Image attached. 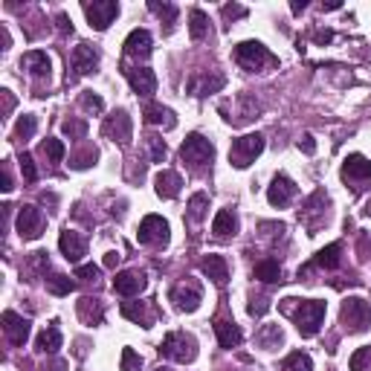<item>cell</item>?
Listing matches in <instances>:
<instances>
[{
    "mask_svg": "<svg viewBox=\"0 0 371 371\" xmlns=\"http://www.w3.org/2000/svg\"><path fill=\"white\" fill-rule=\"evenodd\" d=\"M281 311L287 316H293L296 331H299L302 337H316L319 328H322V322H325V302H319V299H307V302L284 299Z\"/></svg>",
    "mask_w": 371,
    "mask_h": 371,
    "instance_id": "1",
    "label": "cell"
},
{
    "mask_svg": "<svg viewBox=\"0 0 371 371\" xmlns=\"http://www.w3.org/2000/svg\"><path fill=\"white\" fill-rule=\"evenodd\" d=\"M235 61L250 73H261V70H270V67H279V58L270 53L261 41H241L238 47H235Z\"/></svg>",
    "mask_w": 371,
    "mask_h": 371,
    "instance_id": "2",
    "label": "cell"
},
{
    "mask_svg": "<svg viewBox=\"0 0 371 371\" xmlns=\"http://www.w3.org/2000/svg\"><path fill=\"white\" fill-rule=\"evenodd\" d=\"M159 354L171 363H192L197 357V342L192 333H183V331H171L168 337L159 342Z\"/></svg>",
    "mask_w": 371,
    "mask_h": 371,
    "instance_id": "3",
    "label": "cell"
},
{
    "mask_svg": "<svg viewBox=\"0 0 371 371\" xmlns=\"http://www.w3.org/2000/svg\"><path fill=\"white\" fill-rule=\"evenodd\" d=\"M180 157H183V163H189L192 168L212 166V159H215V145L209 142L203 133H189V137H186V142L180 145Z\"/></svg>",
    "mask_w": 371,
    "mask_h": 371,
    "instance_id": "4",
    "label": "cell"
},
{
    "mask_svg": "<svg viewBox=\"0 0 371 371\" xmlns=\"http://www.w3.org/2000/svg\"><path fill=\"white\" fill-rule=\"evenodd\" d=\"M261 151H264V137L261 133H244V137H238L229 148V163L235 168H246Z\"/></svg>",
    "mask_w": 371,
    "mask_h": 371,
    "instance_id": "5",
    "label": "cell"
},
{
    "mask_svg": "<svg viewBox=\"0 0 371 371\" xmlns=\"http://www.w3.org/2000/svg\"><path fill=\"white\" fill-rule=\"evenodd\" d=\"M340 319L342 325L354 331V333H363L368 325H371V305L366 299H345L342 302V311H340Z\"/></svg>",
    "mask_w": 371,
    "mask_h": 371,
    "instance_id": "6",
    "label": "cell"
},
{
    "mask_svg": "<svg viewBox=\"0 0 371 371\" xmlns=\"http://www.w3.org/2000/svg\"><path fill=\"white\" fill-rule=\"evenodd\" d=\"M81 9L88 15L90 27L99 32H105L119 15V3H114V0H93V3H81Z\"/></svg>",
    "mask_w": 371,
    "mask_h": 371,
    "instance_id": "7",
    "label": "cell"
},
{
    "mask_svg": "<svg viewBox=\"0 0 371 371\" xmlns=\"http://www.w3.org/2000/svg\"><path fill=\"white\" fill-rule=\"evenodd\" d=\"M137 238H140V244H145V246L168 244V238H171L168 220H166V218H159V215H145V218H142V224H140Z\"/></svg>",
    "mask_w": 371,
    "mask_h": 371,
    "instance_id": "8",
    "label": "cell"
},
{
    "mask_svg": "<svg viewBox=\"0 0 371 371\" xmlns=\"http://www.w3.org/2000/svg\"><path fill=\"white\" fill-rule=\"evenodd\" d=\"M41 232H44V215H41V209L21 206V212H18V235H21L23 241H35V238H41Z\"/></svg>",
    "mask_w": 371,
    "mask_h": 371,
    "instance_id": "9",
    "label": "cell"
},
{
    "mask_svg": "<svg viewBox=\"0 0 371 371\" xmlns=\"http://www.w3.org/2000/svg\"><path fill=\"white\" fill-rule=\"evenodd\" d=\"M171 302H175L177 311L192 314V311H197V307H201L203 293H201V287H197V284L183 281V284H177V287L171 290Z\"/></svg>",
    "mask_w": 371,
    "mask_h": 371,
    "instance_id": "10",
    "label": "cell"
},
{
    "mask_svg": "<svg viewBox=\"0 0 371 371\" xmlns=\"http://www.w3.org/2000/svg\"><path fill=\"white\" fill-rule=\"evenodd\" d=\"M296 197V183L287 177V175H276L273 177V183L267 186V201H270V206H287L290 201Z\"/></svg>",
    "mask_w": 371,
    "mask_h": 371,
    "instance_id": "11",
    "label": "cell"
},
{
    "mask_svg": "<svg viewBox=\"0 0 371 371\" xmlns=\"http://www.w3.org/2000/svg\"><path fill=\"white\" fill-rule=\"evenodd\" d=\"M105 137H110L114 142L119 145H128L131 142V116L125 114V110H116L114 116L105 119Z\"/></svg>",
    "mask_w": 371,
    "mask_h": 371,
    "instance_id": "12",
    "label": "cell"
},
{
    "mask_svg": "<svg viewBox=\"0 0 371 371\" xmlns=\"http://www.w3.org/2000/svg\"><path fill=\"white\" fill-rule=\"evenodd\" d=\"M340 261H342V244H328L325 250H319L311 261L299 270V276H305L307 270H314V267H319V270H337Z\"/></svg>",
    "mask_w": 371,
    "mask_h": 371,
    "instance_id": "13",
    "label": "cell"
},
{
    "mask_svg": "<svg viewBox=\"0 0 371 371\" xmlns=\"http://www.w3.org/2000/svg\"><path fill=\"white\" fill-rule=\"evenodd\" d=\"M58 246H61V253H64L67 261H73V264H79L81 258L88 255V241H84L79 232H73V229H64V232H61Z\"/></svg>",
    "mask_w": 371,
    "mask_h": 371,
    "instance_id": "14",
    "label": "cell"
},
{
    "mask_svg": "<svg viewBox=\"0 0 371 371\" xmlns=\"http://www.w3.org/2000/svg\"><path fill=\"white\" fill-rule=\"evenodd\" d=\"M342 180L351 183H371V163L363 154H348L342 163Z\"/></svg>",
    "mask_w": 371,
    "mask_h": 371,
    "instance_id": "15",
    "label": "cell"
},
{
    "mask_svg": "<svg viewBox=\"0 0 371 371\" xmlns=\"http://www.w3.org/2000/svg\"><path fill=\"white\" fill-rule=\"evenodd\" d=\"M73 70H76V76H88L99 67V49L93 44H79L73 49Z\"/></svg>",
    "mask_w": 371,
    "mask_h": 371,
    "instance_id": "16",
    "label": "cell"
},
{
    "mask_svg": "<svg viewBox=\"0 0 371 371\" xmlns=\"http://www.w3.org/2000/svg\"><path fill=\"white\" fill-rule=\"evenodd\" d=\"M227 84L224 76H209V73H194V76L189 79V84H186V90H189V96H209V93H218L220 88Z\"/></svg>",
    "mask_w": 371,
    "mask_h": 371,
    "instance_id": "17",
    "label": "cell"
},
{
    "mask_svg": "<svg viewBox=\"0 0 371 371\" xmlns=\"http://www.w3.org/2000/svg\"><path fill=\"white\" fill-rule=\"evenodd\" d=\"M125 79L131 81V88L137 96H151L157 90V76L148 67H125Z\"/></svg>",
    "mask_w": 371,
    "mask_h": 371,
    "instance_id": "18",
    "label": "cell"
},
{
    "mask_svg": "<svg viewBox=\"0 0 371 371\" xmlns=\"http://www.w3.org/2000/svg\"><path fill=\"white\" fill-rule=\"evenodd\" d=\"M3 328H6V337H9V342L12 345H23L29 340V319H23V316H18L15 311H6L3 314Z\"/></svg>",
    "mask_w": 371,
    "mask_h": 371,
    "instance_id": "19",
    "label": "cell"
},
{
    "mask_svg": "<svg viewBox=\"0 0 371 371\" xmlns=\"http://www.w3.org/2000/svg\"><path fill=\"white\" fill-rule=\"evenodd\" d=\"M145 284H148L145 273H137V270H125V273H119V276L114 279V290H116L119 296H140V293L145 290Z\"/></svg>",
    "mask_w": 371,
    "mask_h": 371,
    "instance_id": "20",
    "label": "cell"
},
{
    "mask_svg": "<svg viewBox=\"0 0 371 371\" xmlns=\"http://www.w3.org/2000/svg\"><path fill=\"white\" fill-rule=\"evenodd\" d=\"M21 67H27L32 79H49V73H53V61H49V55L41 53V49H32V53H27L21 58Z\"/></svg>",
    "mask_w": 371,
    "mask_h": 371,
    "instance_id": "21",
    "label": "cell"
},
{
    "mask_svg": "<svg viewBox=\"0 0 371 371\" xmlns=\"http://www.w3.org/2000/svg\"><path fill=\"white\" fill-rule=\"evenodd\" d=\"M151 44H154L151 32H148V29H133L122 47H125V55L128 58H145L148 53H151Z\"/></svg>",
    "mask_w": 371,
    "mask_h": 371,
    "instance_id": "22",
    "label": "cell"
},
{
    "mask_svg": "<svg viewBox=\"0 0 371 371\" xmlns=\"http://www.w3.org/2000/svg\"><path fill=\"white\" fill-rule=\"evenodd\" d=\"M122 316L131 319V322H137L142 328H151L154 325V311L148 307V302H122Z\"/></svg>",
    "mask_w": 371,
    "mask_h": 371,
    "instance_id": "23",
    "label": "cell"
},
{
    "mask_svg": "<svg viewBox=\"0 0 371 371\" xmlns=\"http://www.w3.org/2000/svg\"><path fill=\"white\" fill-rule=\"evenodd\" d=\"M215 333H218V342L224 345V348H238L241 340H244L241 328L235 325L232 319H218V322H215Z\"/></svg>",
    "mask_w": 371,
    "mask_h": 371,
    "instance_id": "24",
    "label": "cell"
},
{
    "mask_svg": "<svg viewBox=\"0 0 371 371\" xmlns=\"http://www.w3.org/2000/svg\"><path fill=\"white\" fill-rule=\"evenodd\" d=\"M201 270H203V276L212 279L215 284H224V281L229 279V264H227L224 255H206L203 264H201Z\"/></svg>",
    "mask_w": 371,
    "mask_h": 371,
    "instance_id": "25",
    "label": "cell"
},
{
    "mask_svg": "<svg viewBox=\"0 0 371 371\" xmlns=\"http://www.w3.org/2000/svg\"><path fill=\"white\" fill-rule=\"evenodd\" d=\"M154 183H157V186H154L157 194H159V197H166V201L177 197V194H180V186H183V180H180L177 171H168V168H166V171H159Z\"/></svg>",
    "mask_w": 371,
    "mask_h": 371,
    "instance_id": "26",
    "label": "cell"
},
{
    "mask_svg": "<svg viewBox=\"0 0 371 371\" xmlns=\"http://www.w3.org/2000/svg\"><path fill=\"white\" fill-rule=\"evenodd\" d=\"M253 276L264 284H276V281H284V273H281V264L276 258H264V261H258L253 267Z\"/></svg>",
    "mask_w": 371,
    "mask_h": 371,
    "instance_id": "27",
    "label": "cell"
},
{
    "mask_svg": "<svg viewBox=\"0 0 371 371\" xmlns=\"http://www.w3.org/2000/svg\"><path fill=\"white\" fill-rule=\"evenodd\" d=\"M212 232L218 235V238H229V235H235L238 232V215H235L232 209H220L212 220Z\"/></svg>",
    "mask_w": 371,
    "mask_h": 371,
    "instance_id": "28",
    "label": "cell"
},
{
    "mask_svg": "<svg viewBox=\"0 0 371 371\" xmlns=\"http://www.w3.org/2000/svg\"><path fill=\"white\" fill-rule=\"evenodd\" d=\"M145 122H148V125H163L166 131H171V128L177 125L175 110L163 107V105H148V107H145Z\"/></svg>",
    "mask_w": 371,
    "mask_h": 371,
    "instance_id": "29",
    "label": "cell"
},
{
    "mask_svg": "<svg viewBox=\"0 0 371 371\" xmlns=\"http://www.w3.org/2000/svg\"><path fill=\"white\" fill-rule=\"evenodd\" d=\"M35 348H38L41 354H55V351L61 348V331H58L55 322L47 325V328L41 331V337L35 340Z\"/></svg>",
    "mask_w": 371,
    "mask_h": 371,
    "instance_id": "30",
    "label": "cell"
},
{
    "mask_svg": "<svg viewBox=\"0 0 371 371\" xmlns=\"http://www.w3.org/2000/svg\"><path fill=\"white\" fill-rule=\"evenodd\" d=\"M79 316H81L88 325H99V322L105 319L102 302H99V299H90V296H88V299H81V302H79Z\"/></svg>",
    "mask_w": 371,
    "mask_h": 371,
    "instance_id": "31",
    "label": "cell"
},
{
    "mask_svg": "<svg viewBox=\"0 0 371 371\" xmlns=\"http://www.w3.org/2000/svg\"><path fill=\"white\" fill-rule=\"evenodd\" d=\"M189 32H192V41H203L209 35V18L203 15L201 9L189 12Z\"/></svg>",
    "mask_w": 371,
    "mask_h": 371,
    "instance_id": "32",
    "label": "cell"
},
{
    "mask_svg": "<svg viewBox=\"0 0 371 371\" xmlns=\"http://www.w3.org/2000/svg\"><path fill=\"white\" fill-rule=\"evenodd\" d=\"M258 345L261 348H267V351H273V348H279L281 345V340H284V333H281V328L279 325H264L261 331H258Z\"/></svg>",
    "mask_w": 371,
    "mask_h": 371,
    "instance_id": "33",
    "label": "cell"
},
{
    "mask_svg": "<svg viewBox=\"0 0 371 371\" xmlns=\"http://www.w3.org/2000/svg\"><path fill=\"white\" fill-rule=\"evenodd\" d=\"M47 290L53 296H70L73 290H76V281H73L70 276H61V273H53L47 279Z\"/></svg>",
    "mask_w": 371,
    "mask_h": 371,
    "instance_id": "34",
    "label": "cell"
},
{
    "mask_svg": "<svg viewBox=\"0 0 371 371\" xmlns=\"http://www.w3.org/2000/svg\"><path fill=\"white\" fill-rule=\"evenodd\" d=\"M281 371H314V360H311V354H305V351H293L287 360L281 363Z\"/></svg>",
    "mask_w": 371,
    "mask_h": 371,
    "instance_id": "35",
    "label": "cell"
},
{
    "mask_svg": "<svg viewBox=\"0 0 371 371\" xmlns=\"http://www.w3.org/2000/svg\"><path fill=\"white\" fill-rule=\"evenodd\" d=\"M148 9H151L159 21H166L168 29L177 23V6H175V3H159V0H151V3H148Z\"/></svg>",
    "mask_w": 371,
    "mask_h": 371,
    "instance_id": "36",
    "label": "cell"
},
{
    "mask_svg": "<svg viewBox=\"0 0 371 371\" xmlns=\"http://www.w3.org/2000/svg\"><path fill=\"white\" fill-rule=\"evenodd\" d=\"M348 368L351 371H371V345H363V348H357L351 354Z\"/></svg>",
    "mask_w": 371,
    "mask_h": 371,
    "instance_id": "37",
    "label": "cell"
},
{
    "mask_svg": "<svg viewBox=\"0 0 371 371\" xmlns=\"http://www.w3.org/2000/svg\"><path fill=\"white\" fill-rule=\"evenodd\" d=\"M206 209H209V197H206L203 192H197V194L192 197V201H189V218H192L194 224H197V220H203Z\"/></svg>",
    "mask_w": 371,
    "mask_h": 371,
    "instance_id": "38",
    "label": "cell"
},
{
    "mask_svg": "<svg viewBox=\"0 0 371 371\" xmlns=\"http://www.w3.org/2000/svg\"><path fill=\"white\" fill-rule=\"evenodd\" d=\"M41 154L49 159V163H61V159H64V142L61 140H44Z\"/></svg>",
    "mask_w": 371,
    "mask_h": 371,
    "instance_id": "39",
    "label": "cell"
},
{
    "mask_svg": "<svg viewBox=\"0 0 371 371\" xmlns=\"http://www.w3.org/2000/svg\"><path fill=\"white\" fill-rule=\"evenodd\" d=\"M35 128H38V119H35L32 114L21 116V119H18V125H15V140H29L32 133H35Z\"/></svg>",
    "mask_w": 371,
    "mask_h": 371,
    "instance_id": "40",
    "label": "cell"
},
{
    "mask_svg": "<svg viewBox=\"0 0 371 371\" xmlns=\"http://www.w3.org/2000/svg\"><path fill=\"white\" fill-rule=\"evenodd\" d=\"M122 371H140L142 368V357L133 348H122V360H119Z\"/></svg>",
    "mask_w": 371,
    "mask_h": 371,
    "instance_id": "41",
    "label": "cell"
},
{
    "mask_svg": "<svg viewBox=\"0 0 371 371\" xmlns=\"http://www.w3.org/2000/svg\"><path fill=\"white\" fill-rule=\"evenodd\" d=\"M145 142H148V148H151V159H154V163H163V159H166V142L159 140L157 133H148Z\"/></svg>",
    "mask_w": 371,
    "mask_h": 371,
    "instance_id": "42",
    "label": "cell"
},
{
    "mask_svg": "<svg viewBox=\"0 0 371 371\" xmlns=\"http://www.w3.org/2000/svg\"><path fill=\"white\" fill-rule=\"evenodd\" d=\"M21 171H23V180H27V183L38 180V168H35V163H32L29 154H21Z\"/></svg>",
    "mask_w": 371,
    "mask_h": 371,
    "instance_id": "43",
    "label": "cell"
},
{
    "mask_svg": "<svg viewBox=\"0 0 371 371\" xmlns=\"http://www.w3.org/2000/svg\"><path fill=\"white\" fill-rule=\"evenodd\" d=\"M81 107H84V110H90V114H102V110H105V102H102L99 96H93V93H84V96H81Z\"/></svg>",
    "mask_w": 371,
    "mask_h": 371,
    "instance_id": "44",
    "label": "cell"
},
{
    "mask_svg": "<svg viewBox=\"0 0 371 371\" xmlns=\"http://www.w3.org/2000/svg\"><path fill=\"white\" fill-rule=\"evenodd\" d=\"M64 133L67 137H88V122H73V119H67L64 122Z\"/></svg>",
    "mask_w": 371,
    "mask_h": 371,
    "instance_id": "45",
    "label": "cell"
},
{
    "mask_svg": "<svg viewBox=\"0 0 371 371\" xmlns=\"http://www.w3.org/2000/svg\"><path fill=\"white\" fill-rule=\"evenodd\" d=\"M99 154H96V148H88L84 154H76L73 157V168H88V166H93V159H96Z\"/></svg>",
    "mask_w": 371,
    "mask_h": 371,
    "instance_id": "46",
    "label": "cell"
},
{
    "mask_svg": "<svg viewBox=\"0 0 371 371\" xmlns=\"http://www.w3.org/2000/svg\"><path fill=\"white\" fill-rule=\"evenodd\" d=\"M76 279H81V281H96V279H99V267H96V264H79V267H76Z\"/></svg>",
    "mask_w": 371,
    "mask_h": 371,
    "instance_id": "47",
    "label": "cell"
},
{
    "mask_svg": "<svg viewBox=\"0 0 371 371\" xmlns=\"http://www.w3.org/2000/svg\"><path fill=\"white\" fill-rule=\"evenodd\" d=\"M246 311H250V316H261L270 311V299H253L250 305H246Z\"/></svg>",
    "mask_w": 371,
    "mask_h": 371,
    "instance_id": "48",
    "label": "cell"
},
{
    "mask_svg": "<svg viewBox=\"0 0 371 371\" xmlns=\"http://www.w3.org/2000/svg\"><path fill=\"white\" fill-rule=\"evenodd\" d=\"M55 23H58V32H64V35L70 32L73 35V21L64 15V12H58V15H55Z\"/></svg>",
    "mask_w": 371,
    "mask_h": 371,
    "instance_id": "49",
    "label": "cell"
},
{
    "mask_svg": "<svg viewBox=\"0 0 371 371\" xmlns=\"http://www.w3.org/2000/svg\"><path fill=\"white\" fill-rule=\"evenodd\" d=\"M299 148H302L305 154H314V151H316V142H314V137H311V133H305V137L299 140Z\"/></svg>",
    "mask_w": 371,
    "mask_h": 371,
    "instance_id": "50",
    "label": "cell"
},
{
    "mask_svg": "<svg viewBox=\"0 0 371 371\" xmlns=\"http://www.w3.org/2000/svg\"><path fill=\"white\" fill-rule=\"evenodd\" d=\"M331 38H333V32H331V29H316V32H314V41H316V44H322V47H325Z\"/></svg>",
    "mask_w": 371,
    "mask_h": 371,
    "instance_id": "51",
    "label": "cell"
},
{
    "mask_svg": "<svg viewBox=\"0 0 371 371\" xmlns=\"http://www.w3.org/2000/svg\"><path fill=\"white\" fill-rule=\"evenodd\" d=\"M224 15H227V18H244L246 9H244V6H224Z\"/></svg>",
    "mask_w": 371,
    "mask_h": 371,
    "instance_id": "52",
    "label": "cell"
},
{
    "mask_svg": "<svg viewBox=\"0 0 371 371\" xmlns=\"http://www.w3.org/2000/svg\"><path fill=\"white\" fill-rule=\"evenodd\" d=\"M0 189L9 192L12 189V175H9V166H3V175H0Z\"/></svg>",
    "mask_w": 371,
    "mask_h": 371,
    "instance_id": "53",
    "label": "cell"
},
{
    "mask_svg": "<svg viewBox=\"0 0 371 371\" xmlns=\"http://www.w3.org/2000/svg\"><path fill=\"white\" fill-rule=\"evenodd\" d=\"M116 264H119V253H107V255H105V267L114 270Z\"/></svg>",
    "mask_w": 371,
    "mask_h": 371,
    "instance_id": "54",
    "label": "cell"
},
{
    "mask_svg": "<svg viewBox=\"0 0 371 371\" xmlns=\"http://www.w3.org/2000/svg\"><path fill=\"white\" fill-rule=\"evenodd\" d=\"M3 102H6V105H3V110L9 114V110L15 107V99H12V93H9V90H3Z\"/></svg>",
    "mask_w": 371,
    "mask_h": 371,
    "instance_id": "55",
    "label": "cell"
},
{
    "mask_svg": "<svg viewBox=\"0 0 371 371\" xmlns=\"http://www.w3.org/2000/svg\"><path fill=\"white\" fill-rule=\"evenodd\" d=\"M290 9H293V15H299V12H305V9H307V3H305V0H293Z\"/></svg>",
    "mask_w": 371,
    "mask_h": 371,
    "instance_id": "56",
    "label": "cell"
},
{
    "mask_svg": "<svg viewBox=\"0 0 371 371\" xmlns=\"http://www.w3.org/2000/svg\"><path fill=\"white\" fill-rule=\"evenodd\" d=\"M340 6H342L340 0H333V3H322V9H325V12H333V9H340Z\"/></svg>",
    "mask_w": 371,
    "mask_h": 371,
    "instance_id": "57",
    "label": "cell"
}]
</instances>
